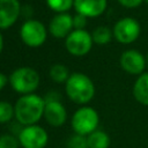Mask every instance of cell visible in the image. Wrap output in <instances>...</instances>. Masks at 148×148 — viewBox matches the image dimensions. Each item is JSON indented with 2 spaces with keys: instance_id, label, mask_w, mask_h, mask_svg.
Wrapping results in <instances>:
<instances>
[{
  "instance_id": "cell-6",
  "label": "cell",
  "mask_w": 148,
  "mask_h": 148,
  "mask_svg": "<svg viewBox=\"0 0 148 148\" xmlns=\"http://www.w3.org/2000/svg\"><path fill=\"white\" fill-rule=\"evenodd\" d=\"M94 40L91 34L86 29H74L65 38V47L67 52L74 57H83L88 54L92 47Z\"/></svg>"
},
{
  "instance_id": "cell-25",
  "label": "cell",
  "mask_w": 148,
  "mask_h": 148,
  "mask_svg": "<svg viewBox=\"0 0 148 148\" xmlns=\"http://www.w3.org/2000/svg\"><path fill=\"white\" fill-rule=\"evenodd\" d=\"M2 49H3V36L0 32V53L2 52Z\"/></svg>"
},
{
  "instance_id": "cell-7",
  "label": "cell",
  "mask_w": 148,
  "mask_h": 148,
  "mask_svg": "<svg viewBox=\"0 0 148 148\" xmlns=\"http://www.w3.org/2000/svg\"><path fill=\"white\" fill-rule=\"evenodd\" d=\"M112 32L114 39L118 43L123 45H128L139 38L141 32V25L138 20L127 16L118 20L114 23Z\"/></svg>"
},
{
  "instance_id": "cell-12",
  "label": "cell",
  "mask_w": 148,
  "mask_h": 148,
  "mask_svg": "<svg viewBox=\"0 0 148 148\" xmlns=\"http://www.w3.org/2000/svg\"><path fill=\"white\" fill-rule=\"evenodd\" d=\"M44 119L52 127H61L67 119V111L59 99L45 101Z\"/></svg>"
},
{
  "instance_id": "cell-2",
  "label": "cell",
  "mask_w": 148,
  "mask_h": 148,
  "mask_svg": "<svg viewBox=\"0 0 148 148\" xmlns=\"http://www.w3.org/2000/svg\"><path fill=\"white\" fill-rule=\"evenodd\" d=\"M67 97L75 104L84 105L95 96V84L92 80L83 73H73L65 82Z\"/></svg>"
},
{
  "instance_id": "cell-24",
  "label": "cell",
  "mask_w": 148,
  "mask_h": 148,
  "mask_svg": "<svg viewBox=\"0 0 148 148\" xmlns=\"http://www.w3.org/2000/svg\"><path fill=\"white\" fill-rule=\"evenodd\" d=\"M8 82H9V79L7 77V75H5L3 73L0 72V91L7 86Z\"/></svg>"
},
{
  "instance_id": "cell-16",
  "label": "cell",
  "mask_w": 148,
  "mask_h": 148,
  "mask_svg": "<svg viewBox=\"0 0 148 148\" xmlns=\"http://www.w3.org/2000/svg\"><path fill=\"white\" fill-rule=\"evenodd\" d=\"M91 37H92V40L95 44L106 45L113 38V32L110 28H108L105 25H99L94 29V31L91 32Z\"/></svg>"
},
{
  "instance_id": "cell-27",
  "label": "cell",
  "mask_w": 148,
  "mask_h": 148,
  "mask_svg": "<svg viewBox=\"0 0 148 148\" xmlns=\"http://www.w3.org/2000/svg\"><path fill=\"white\" fill-rule=\"evenodd\" d=\"M145 2H146V3H147V5H148V0H145Z\"/></svg>"
},
{
  "instance_id": "cell-26",
  "label": "cell",
  "mask_w": 148,
  "mask_h": 148,
  "mask_svg": "<svg viewBox=\"0 0 148 148\" xmlns=\"http://www.w3.org/2000/svg\"><path fill=\"white\" fill-rule=\"evenodd\" d=\"M146 65H147V68H148V53L146 54Z\"/></svg>"
},
{
  "instance_id": "cell-15",
  "label": "cell",
  "mask_w": 148,
  "mask_h": 148,
  "mask_svg": "<svg viewBox=\"0 0 148 148\" xmlns=\"http://www.w3.org/2000/svg\"><path fill=\"white\" fill-rule=\"evenodd\" d=\"M88 148H109L111 140L106 132L96 130L89 135H87Z\"/></svg>"
},
{
  "instance_id": "cell-1",
  "label": "cell",
  "mask_w": 148,
  "mask_h": 148,
  "mask_svg": "<svg viewBox=\"0 0 148 148\" xmlns=\"http://www.w3.org/2000/svg\"><path fill=\"white\" fill-rule=\"evenodd\" d=\"M45 98L37 94L22 95L14 104L15 119L22 126L36 125L44 116Z\"/></svg>"
},
{
  "instance_id": "cell-23",
  "label": "cell",
  "mask_w": 148,
  "mask_h": 148,
  "mask_svg": "<svg viewBox=\"0 0 148 148\" xmlns=\"http://www.w3.org/2000/svg\"><path fill=\"white\" fill-rule=\"evenodd\" d=\"M117 1L120 6L128 8V9H133V8L140 7L145 0H117Z\"/></svg>"
},
{
  "instance_id": "cell-10",
  "label": "cell",
  "mask_w": 148,
  "mask_h": 148,
  "mask_svg": "<svg viewBox=\"0 0 148 148\" xmlns=\"http://www.w3.org/2000/svg\"><path fill=\"white\" fill-rule=\"evenodd\" d=\"M22 13L18 0H0V30L13 27Z\"/></svg>"
},
{
  "instance_id": "cell-22",
  "label": "cell",
  "mask_w": 148,
  "mask_h": 148,
  "mask_svg": "<svg viewBox=\"0 0 148 148\" xmlns=\"http://www.w3.org/2000/svg\"><path fill=\"white\" fill-rule=\"evenodd\" d=\"M87 17L86 16H83V15H81V14H75L74 16H73V25H74V29H77V30H80V29H84V27L87 25Z\"/></svg>"
},
{
  "instance_id": "cell-11",
  "label": "cell",
  "mask_w": 148,
  "mask_h": 148,
  "mask_svg": "<svg viewBox=\"0 0 148 148\" xmlns=\"http://www.w3.org/2000/svg\"><path fill=\"white\" fill-rule=\"evenodd\" d=\"M73 30V16L68 13L56 14L49 23V32L56 38H66Z\"/></svg>"
},
{
  "instance_id": "cell-5",
  "label": "cell",
  "mask_w": 148,
  "mask_h": 148,
  "mask_svg": "<svg viewBox=\"0 0 148 148\" xmlns=\"http://www.w3.org/2000/svg\"><path fill=\"white\" fill-rule=\"evenodd\" d=\"M21 40L29 47L42 46L47 38V30L44 23L38 20H27L20 29Z\"/></svg>"
},
{
  "instance_id": "cell-14",
  "label": "cell",
  "mask_w": 148,
  "mask_h": 148,
  "mask_svg": "<svg viewBox=\"0 0 148 148\" xmlns=\"http://www.w3.org/2000/svg\"><path fill=\"white\" fill-rule=\"evenodd\" d=\"M133 96L136 102L148 106V72L138 76L133 84Z\"/></svg>"
},
{
  "instance_id": "cell-13",
  "label": "cell",
  "mask_w": 148,
  "mask_h": 148,
  "mask_svg": "<svg viewBox=\"0 0 148 148\" xmlns=\"http://www.w3.org/2000/svg\"><path fill=\"white\" fill-rule=\"evenodd\" d=\"M73 7L77 14H81L87 18H95L105 12L108 0H74Z\"/></svg>"
},
{
  "instance_id": "cell-4",
  "label": "cell",
  "mask_w": 148,
  "mask_h": 148,
  "mask_svg": "<svg viewBox=\"0 0 148 148\" xmlns=\"http://www.w3.org/2000/svg\"><path fill=\"white\" fill-rule=\"evenodd\" d=\"M99 124L98 112L91 106H81L72 116L71 125L75 134L89 135L97 130Z\"/></svg>"
},
{
  "instance_id": "cell-3",
  "label": "cell",
  "mask_w": 148,
  "mask_h": 148,
  "mask_svg": "<svg viewBox=\"0 0 148 148\" xmlns=\"http://www.w3.org/2000/svg\"><path fill=\"white\" fill-rule=\"evenodd\" d=\"M9 84L14 91L21 95L34 94L38 88L40 77L38 72L29 66H22L15 68L9 75Z\"/></svg>"
},
{
  "instance_id": "cell-17",
  "label": "cell",
  "mask_w": 148,
  "mask_h": 148,
  "mask_svg": "<svg viewBox=\"0 0 148 148\" xmlns=\"http://www.w3.org/2000/svg\"><path fill=\"white\" fill-rule=\"evenodd\" d=\"M69 75L68 68L62 64H54L50 68V77L57 83H65Z\"/></svg>"
},
{
  "instance_id": "cell-21",
  "label": "cell",
  "mask_w": 148,
  "mask_h": 148,
  "mask_svg": "<svg viewBox=\"0 0 148 148\" xmlns=\"http://www.w3.org/2000/svg\"><path fill=\"white\" fill-rule=\"evenodd\" d=\"M18 139L13 134H2L0 136V148H18Z\"/></svg>"
},
{
  "instance_id": "cell-20",
  "label": "cell",
  "mask_w": 148,
  "mask_h": 148,
  "mask_svg": "<svg viewBox=\"0 0 148 148\" xmlns=\"http://www.w3.org/2000/svg\"><path fill=\"white\" fill-rule=\"evenodd\" d=\"M67 148H88L87 136L74 134L67 141Z\"/></svg>"
},
{
  "instance_id": "cell-8",
  "label": "cell",
  "mask_w": 148,
  "mask_h": 148,
  "mask_svg": "<svg viewBox=\"0 0 148 148\" xmlns=\"http://www.w3.org/2000/svg\"><path fill=\"white\" fill-rule=\"evenodd\" d=\"M17 139L23 148H45L49 142V134L39 125H29L20 130Z\"/></svg>"
},
{
  "instance_id": "cell-9",
  "label": "cell",
  "mask_w": 148,
  "mask_h": 148,
  "mask_svg": "<svg viewBox=\"0 0 148 148\" xmlns=\"http://www.w3.org/2000/svg\"><path fill=\"white\" fill-rule=\"evenodd\" d=\"M120 67L124 72L131 75H141L147 68L146 56H143L139 50L130 49L124 51L119 58Z\"/></svg>"
},
{
  "instance_id": "cell-19",
  "label": "cell",
  "mask_w": 148,
  "mask_h": 148,
  "mask_svg": "<svg viewBox=\"0 0 148 148\" xmlns=\"http://www.w3.org/2000/svg\"><path fill=\"white\" fill-rule=\"evenodd\" d=\"M13 118H15L14 105L6 101H0V124L9 123Z\"/></svg>"
},
{
  "instance_id": "cell-18",
  "label": "cell",
  "mask_w": 148,
  "mask_h": 148,
  "mask_svg": "<svg viewBox=\"0 0 148 148\" xmlns=\"http://www.w3.org/2000/svg\"><path fill=\"white\" fill-rule=\"evenodd\" d=\"M47 7L57 14L67 13L73 6L74 0H45Z\"/></svg>"
}]
</instances>
